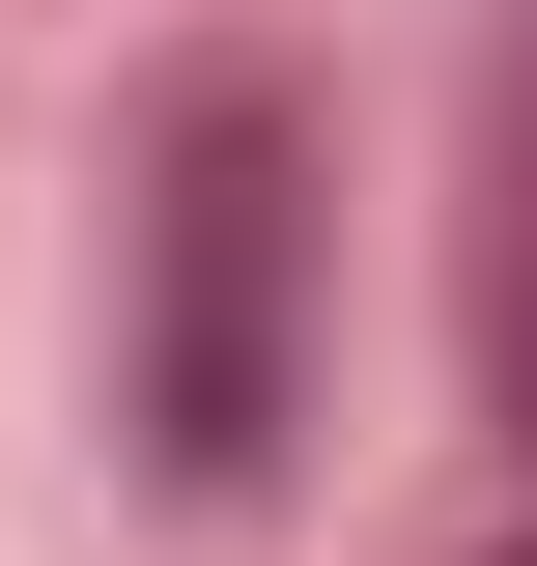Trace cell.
Instances as JSON below:
<instances>
[{
    "mask_svg": "<svg viewBox=\"0 0 537 566\" xmlns=\"http://www.w3.org/2000/svg\"><path fill=\"white\" fill-rule=\"evenodd\" d=\"M255 312H283V170H255V114L170 170V453L199 482H255Z\"/></svg>",
    "mask_w": 537,
    "mask_h": 566,
    "instance_id": "6da1fadb",
    "label": "cell"
}]
</instances>
